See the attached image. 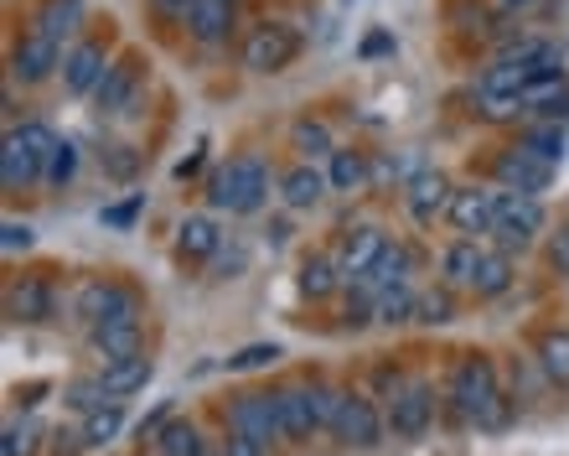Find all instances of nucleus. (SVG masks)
Wrapping results in <instances>:
<instances>
[{
    "label": "nucleus",
    "instance_id": "obj_31",
    "mask_svg": "<svg viewBox=\"0 0 569 456\" xmlns=\"http://www.w3.org/2000/svg\"><path fill=\"white\" fill-rule=\"evenodd\" d=\"M120 426H124V415H120V405H104V410H93V415H83V446H104V442H114L120 436Z\"/></svg>",
    "mask_w": 569,
    "mask_h": 456
},
{
    "label": "nucleus",
    "instance_id": "obj_5",
    "mask_svg": "<svg viewBox=\"0 0 569 456\" xmlns=\"http://www.w3.org/2000/svg\"><path fill=\"white\" fill-rule=\"evenodd\" d=\"M300 52V37L284 21H264V27L249 31V42H243V68L249 73H280L284 62Z\"/></svg>",
    "mask_w": 569,
    "mask_h": 456
},
{
    "label": "nucleus",
    "instance_id": "obj_48",
    "mask_svg": "<svg viewBox=\"0 0 569 456\" xmlns=\"http://www.w3.org/2000/svg\"><path fill=\"white\" fill-rule=\"evenodd\" d=\"M502 11H528V6H539V0H497Z\"/></svg>",
    "mask_w": 569,
    "mask_h": 456
},
{
    "label": "nucleus",
    "instance_id": "obj_38",
    "mask_svg": "<svg viewBox=\"0 0 569 456\" xmlns=\"http://www.w3.org/2000/svg\"><path fill=\"white\" fill-rule=\"evenodd\" d=\"M73 171H78V146L73 140H58V151H52V161H47V182L52 187L73 182Z\"/></svg>",
    "mask_w": 569,
    "mask_h": 456
},
{
    "label": "nucleus",
    "instance_id": "obj_29",
    "mask_svg": "<svg viewBox=\"0 0 569 456\" xmlns=\"http://www.w3.org/2000/svg\"><path fill=\"white\" fill-rule=\"evenodd\" d=\"M156 446H161V456H202V436L192 420H166L156 430Z\"/></svg>",
    "mask_w": 569,
    "mask_h": 456
},
{
    "label": "nucleus",
    "instance_id": "obj_24",
    "mask_svg": "<svg viewBox=\"0 0 569 456\" xmlns=\"http://www.w3.org/2000/svg\"><path fill=\"white\" fill-rule=\"evenodd\" d=\"M481 259H487V249H481L477 239H456V244L446 249V259H440V270H446V286H477Z\"/></svg>",
    "mask_w": 569,
    "mask_h": 456
},
{
    "label": "nucleus",
    "instance_id": "obj_13",
    "mask_svg": "<svg viewBox=\"0 0 569 456\" xmlns=\"http://www.w3.org/2000/svg\"><path fill=\"white\" fill-rule=\"evenodd\" d=\"M383 249H389V239H383V228H352V234H347L342 239V249H337V265H342V275L347 280H362V275L373 270L378 265V255H383Z\"/></svg>",
    "mask_w": 569,
    "mask_h": 456
},
{
    "label": "nucleus",
    "instance_id": "obj_42",
    "mask_svg": "<svg viewBox=\"0 0 569 456\" xmlns=\"http://www.w3.org/2000/svg\"><path fill=\"white\" fill-rule=\"evenodd\" d=\"M140 202H146V198L136 192L130 202H114V208H104V224L109 228H130V224H136V214H140Z\"/></svg>",
    "mask_w": 569,
    "mask_h": 456
},
{
    "label": "nucleus",
    "instance_id": "obj_47",
    "mask_svg": "<svg viewBox=\"0 0 569 456\" xmlns=\"http://www.w3.org/2000/svg\"><path fill=\"white\" fill-rule=\"evenodd\" d=\"M389 31H373V37H368V42H362V52H368V58H378V52H389Z\"/></svg>",
    "mask_w": 569,
    "mask_h": 456
},
{
    "label": "nucleus",
    "instance_id": "obj_15",
    "mask_svg": "<svg viewBox=\"0 0 569 456\" xmlns=\"http://www.w3.org/2000/svg\"><path fill=\"white\" fill-rule=\"evenodd\" d=\"M58 58H62V47L52 42V37L27 31V37H21V47L11 52V73L21 78V83H42V78L58 68Z\"/></svg>",
    "mask_w": 569,
    "mask_h": 456
},
{
    "label": "nucleus",
    "instance_id": "obj_14",
    "mask_svg": "<svg viewBox=\"0 0 569 456\" xmlns=\"http://www.w3.org/2000/svg\"><path fill=\"white\" fill-rule=\"evenodd\" d=\"M109 73V58L99 42H78L68 58H62V83L73 93H99V83H104Z\"/></svg>",
    "mask_w": 569,
    "mask_h": 456
},
{
    "label": "nucleus",
    "instance_id": "obj_6",
    "mask_svg": "<svg viewBox=\"0 0 569 456\" xmlns=\"http://www.w3.org/2000/svg\"><path fill=\"white\" fill-rule=\"evenodd\" d=\"M228 426H233V436H243V442H280L284 436V420H280V399L274 395H239L233 399V410H228Z\"/></svg>",
    "mask_w": 569,
    "mask_h": 456
},
{
    "label": "nucleus",
    "instance_id": "obj_45",
    "mask_svg": "<svg viewBox=\"0 0 569 456\" xmlns=\"http://www.w3.org/2000/svg\"><path fill=\"white\" fill-rule=\"evenodd\" d=\"M150 6H156V11H161V16H181V21H187V16H192V6H197V0H150Z\"/></svg>",
    "mask_w": 569,
    "mask_h": 456
},
{
    "label": "nucleus",
    "instance_id": "obj_2",
    "mask_svg": "<svg viewBox=\"0 0 569 456\" xmlns=\"http://www.w3.org/2000/svg\"><path fill=\"white\" fill-rule=\"evenodd\" d=\"M264 192H270V171H264V161H254V156L228 161L208 182L212 208H223V214H254L259 202H264Z\"/></svg>",
    "mask_w": 569,
    "mask_h": 456
},
{
    "label": "nucleus",
    "instance_id": "obj_34",
    "mask_svg": "<svg viewBox=\"0 0 569 456\" xmlns=\"http://www.w3.org/2000/svg\"><path fill=\"white\" fill-rule=\"evenodd\" d=\"M539 364L555 384H569V333H549L539 343Z\"/></svg>",
    "mask_w": 569,
    "mask_h": 456
},
{
    "label": "nucleus",
    "instance_id": "obj_17",
    "mask_svg": "<svg viewBox=\"0 0 569 456\" xmlns=\"http://www.w3.org/2000/svg\"><path fill=\"white\" fill-rule=\"evenodd\" d=\"M450 182L440 177V171H420L415 182H409L405 202H409V214H415V224H435L440 214H450Z\"/></svg>",
    "mask_w": 569,
    "mask_h": 456
},
{
    "label": "nucleus",
    "instance_id": "obj_25",
    "mask_svg": "<svg viewBox=\"0 0 569 456\" xmlns=\"http://www.w3.org/2000/svg\"><path fill=\"white\" fill-rule=\"evenodd\" d=\"M321 192H327V177H321L311 161L296 171H284V182H280L284 208H311V202H321Z\"/></svg>",
    "mask_w": 569,
    "mask_h": 456
},
{
    "label": "nucleus",
    "instance_id": "obj_1",
    "mask_svg": "<svg viewBox=\"0 0 569 456\" xmlns=\"http://www.w3.org/2000/svg\"><path fill=\"white\" fill-rule=\"evenodd\" d=\"M450 405H456L461 420H471V426H481V430H492L508 420V399L497 389L492 358H466V364H456V374H450Z\"/></svg>",
    "mask_w": 569,
    "mask_h": 456
},
{
    "label": "nucleus",
    "instance_id": "obj_19",
    "mask_svg": "<svg viewBox=\"0 0 569 456\" xmlns=\"http://www.w3.org/2000/svg\"><path fill=\"white\" fill-rule=\"evenodd\" d=\"M89 337H93V353L104 358V368L140 353V321H104V327H89Z\"/></svg>",
    "mask_w": 569,
    "mask_h": 456
},
{
    "label": "nucleus",
    "instance_id": "obj_49",
    "mask_svg": "<svg viewBox=\"0 0 569 456\" xmlns=\"http://www.w3.org/2000/svg\"><path fill=\"white\" fill-rule=\"evenodd\" d=\"M202 456H208V452H202Z\"/></svg>",
    "mask_w": 569,
    "mask_h": 456
},
{
    "label": "nucleus",
    "instance_id": "obj_9",
    "mask_svg": "<svg viewBox=\"0 0 569 456\" xmlns=\"http://www.w3.org/2000/svg\"><path fill=\"white\" fill-rule=\"evenodd\" d=\"M549 177H555V167L539 161L533 151H523V146L497 156V182L508 187V192H518V198H539L543 187H549Z\"/></svg>",
    "mask_w": 569,
    "mask_h": 456
},
{
    "label": "nucleus",
    "instance_id": "obj_10",
    "mask_svg": "<svg viewBox=\"0 0 569 456\" xmlns=\"http://www.w3.org/2000/svg\"><path fill=\"white\" fill-rule=\"evenodd\" d=\"M497 202H502V192H492V187H461L456 198H450V224L461 228L466 239H477V234H492L497 228Z\"/></svg>",
    "mask_w": 569,
    "mask_h": 456
},
{
    "label": "nucleus",
    "instance_id": "obj_26",
    "mask_svg": "<svg viewBox=\"0 0 569 456\" xmlns=\"http://www.w3.org/2000/svg\"><path fill=\"white\" fill-rule=\"evenodd\" d=\"M0 177H6V187H27V182H37V177H42V161H37V156L27 151V146H21V140H16V130L11 136H6V151H0Z\"/></svg>",
    "mask_w": 569,
    "mask_h": 456
},
{
    "label": "nucleus",
    "instance_id": "obj_16",
    "mask_svg": "<svg viewBox=\"0 0 569 456\" xmlns=\"http://www.w3.org/2000/svg\"><path fill=\"white\" fill-rule=\"evenodd\" d=\"M136 93H140V62L136 58H124V62H114L104 73V83H99V109L104 115H130L136 109Z\"/></svg>",
    "mask_w": 569,
    "mask_h": 456
},
{
    "label": "nucleus",
    "instance_id": "obj_43",
    "mask_svg": "<svg viewBox=\"0 0 569 456\" xmlns=\"http://www.w3.org/2000/svg\"><path fill=\"white\" fill-rule=\"evenodd\" d=\"M0 244H6V255H16V249H31V228L16 224V218H6V228H0Z\"/></svg>",
    "mask_w": 569,
    "mask_h": 456
},
{
    "label": "nucleus",
    "instance_id": "obj_23",
    "mask_svg": "<svg viewBox=\"0 0 569 456\" xmlns=\"http://www.w3.org/2000/svg\"><path fill=\"white\" fill-rule=\"evenodd\" d=\"M78 21H83V6H78V0H42L37 16H31V31H37V37H52V42L62 47V37H68Z\"/></svg>",
    "mask_w": 569,
    "mask_h": 456
},
{
    "label": "nucleus",
    "instance_id": "obj_20",
    "mask_svg": "<svg viewBox=\"0 0 569 456\" xmlns=\"http://www.w3.org/2000/svg\"><path fill=\"white\" fill-rule=\"evenodd\" d=\"M6 311H11L16 321H47V317H52V286H47L42 275H27L21 286H11Z\"/></svg>",
    "mask_w": 569,
    "mask_h": 456
},
{
    "label": "nucleus",
    "instance_id": "obj_36",
    "mask_svg": "<svg viewBox=\"0 0 569 456\" xmlns=\"http://www.w3.org/2000/svg\"><path fill=\"white\" fill-rule=\"evenodd\" d=\"M296 151L311 161V156H337L331 151V136H327V125H316V120H300L296 125Z\"/></svg>",
    "mask_w": 569,
    "mask_h": 456
},
{
    "label": "nucleus",
    "instance_id": "obj_44",
    "mask_svg": "<svg viewBox=\"0 0 569 456\" xmlns=\"http://www.w3.org/2000/svg\"><path fill=\"white\" fill-rule=\"evenodd\" d=\"M549 265H555L559 275H569V228H559L555 239H549Z\"/></svg>",
    "mask_w": 569,
    "mask_h": 456
},
{
    "label": "nucleus",
    "instance_id": "obj_28",
    "mask_svg": "<svg viewBox=\"0 0 569 456\" xmlns=\"http://www.w3.org/2000/svg\"><path fill=\"white\" fill-rule=\"evenodd\" d=\"M342 280H347V275H342V265H337L331 255H316V259H306V265H300V290H306L311 301L331 296V290L342 286Z\"/></svg>",
    "mask_w": 569,
    "mask_h": 456
},
{
    "label": "nucleus",
    "instance_id": "obj_33",
    "mask_svg": "<svg viewBox=\"0 0 569 456\" xmlns=\"http://www.w3.org/2000/svg\"><path fill=\"white\" fill-rule=\"evenodd\" d=\"M512 286V259L508 255H487L481 259V270H477V296H502V290Z\"/></svg>",
    "mask_w": 569,
    "mask_h": 456
},
{
    "label": "nucleus",
    "instance_id": "obj_41",
    "mask_svg": "<svg viewBox=\"0 0 569 456\" xmlns=\"http://www.w3.org/2000/svg\"><path fill=\"white\" fill-rule=\"evenodd\" d=\"M274 358H280V348H274V343H254V348L233 353V358H228V368H239V374H249V368H264V364H274Z\"/></svg>",
    "mask_w": 569,
    "mask_h": 456
},
{
    "label": "nucleus",
    "instance_id": "obj_39",
    "mask_svg": "<svg viewBox=\"0 0 569 456\" xmlns=\"http://www.w3.org/2000/svg\"><path fill=\"white\" fill-rule=\"evenodd\" d=\"M450 311H456V301H450V286L440 290H425L420 306H415V321H450Z\"/></svg>",
    "mask_w": 569,
    "mask_h": 456
},
{
    "label": "nucleus",
    "instance_id": "obj_37",
    "mask_svg": "<svg viewBox=\"0 0 569 456\" xmlns=\"http://www.w3.org/2000/svg\"><path fill=\"white\" fill-rule=\"evenodd\" d=\"M16 140H21V146L42 161V177H47V161H52V151H58V136H52L47 125H21V130H16Z\"/></svg>",
    "mask_w": 569,
    "mask_h": 456
},
{
    "label": "nucleus",
    "instance_id": "obj_32",
    "mask_svg": "<svg viewBox=\"0 0 569 456\" xmlns=\"http://www.w3.org/2000/svg\"><path fill=\"white\" fill-rule=\"evenodd\" d=\"M523 151H533L539 161L559 167V161H565V130H559V125H533L523 136Z\"/></svg>",
    "mask_w": 569,
    "mask_h": 456
},
{
    "label": "nucleus",
    "instance_id": "obj_3",
    "mask_svg": "<svg viewBox=\"0 0 569 456\" xmlns=\"http://www.w3.org/2000/svg\"><path fill=\"white\" fill-rule=\"evenodd\" d=\"M73 311L89 321V327H104V321H140L136 290L109 286V280H83L73 296Z\"/></svg>",
    "mask_w": 569,
    "mask_h": 456
},
{
    "label": "nucleus",
    "instance_id": "obj_35",
    "mask_svg": "<svg viewBox=\"0 0 569 456\" xmlns=\"http://www.w3.org/2000/svg\"><path fill=\"white\" fill-rule=\"evenodd\" d=\"M362 177H368V167H362V156H358V151H337V156H331V177H327L331 187L352 192V187H358Z\"/></svg>",
    "mask_w": 569,
    "mask_h": 456
},
{
    "label": "nucleus",
    "instance_id": "obj_21",
    "mask_svg": "<svg viewBox=\"0 0 569 456\" xmlns=\"http://www.w3.org/2000/svg\"><path fill=\"white\" fill-rule=\"evenodd\" d=\"M228 27H233V0H197L187 16V31L197 42H223Z\"/></svg>",
    "mask_w": 569,
    "mask_h": 456
},
{
    "label": "nucleus",
    "instance_id": "obj_4",
    "mask_svg": "<svg viewBox=\"0 0 569 456\" xmlns=\"http://www.w3.org/2000/svg\"><path fill=\"white\" fill-rule=\"evenodd\" d=\"M528 99V73L523 68H512V62H497L492 73H481L477 83V109L487 120H512Z\"/></svg>",
    "mask_w": 569,
    "mask_h": 456
},
{
    "label": "nucleus",
    "instance_id": "obj_22",
    "mask_svg": "<svg viewBox=\"0 0 569 456\" xmlns=\"http://www.w3.org/2000/svg\"><path fill=\"white\" fill-rule=\"evenodd\" d=\"M146 379H150V358H146V353H136V358H120V364L99 368V384H104L109 399L136 395V389H146Z\"/></svg>",
    "mask_w": 569,
    "mask_h": 456
},
{
    "label": "nucleus",
    "instance_id": "obj_7",
    "mask_svg": "<svg viewBox=\"0 0 569 456\" xmlns=\"http://www.w3.org/2000/svg\"><path fill=\"white\" fill-rule=\"evenodd\" d=\"M435 420V389L420 379L409 384H393V405H389V430L399 436V442H415V436H425Z\"/></svg>",
    "mask_w": 569,
    "mask_h": 456
},
{
    "label": "nucleus",
    "instance_id": "obj_27",
    "mask_svg": "<svg viewBox=\"0 0 569 456\" xmlns=\"http://www.w3.org/2000/svg\"><path fill=\"white\" fill-rule=\"evenodd\" d=\"M218 244H223V234H218V224H212V218H187V224L177 228V249L187 259L218 255Z\"/></svg>",
    "mask_w": 569,
    "mask_h": 456
},
{
    "label": "nucleus",
    "instance_id": "obj_11",
    "mask_svg": "<svg viewBox=\"0 0 569 456\" xmlns=\"http://www.w3.org/2000/svg\"><path fill=\"white\" fill-rule=\"evenodd\" d=\"M331 436H337L342 446H358V452H368V446H378V436H383V415L373 410V399L347 395L342 410H337V426H331Z\"/></svg>",
    "mask_w": 569,
    "mask_h": 456
},
{
    "label": "nucleus",
    "instance_id": "obj_40",
    "mask_svg": "<svg viewBox=\"0 0 569 456\" xmlns=\"http://www.w3.org/2000/svg\"><path fill=\"white\" fill-rule=\"evenodd\" d=\"M31 436H37V420H11L6 436H0V456H27L31 452Z\"/></svg>",
    "mask_w": 569,
    "mask_h": 456
},
{
    "label": "nucleus",
    "instance_id": "obj_18",
    "mask_svg": "<svg viewBox=\"0 0 569 456\" xmlns=\"http://www.w3.org/2000/svg\"><path fill=\"white\" fill-rule=\"evenodd\" d=\"M409 275H415V255H409L405 244H389L383 255H378V265L368 275H362L358 286H362V296L373 301L378 290H389V286H409Z\"/></svg>",
    "mask_w": 569,
    "mask_h": 456
},
{
    "label": "nucleus",
    "instance_id": "obj_46",
    "mask_svg": "<svg viewBox=\"0 0 569 456\" xmlns=\"http://www.w3.org/2000/svg\"><path fill=\"white\" fill-rule=\"evenodd\" d=\"M223 456H264V446H254V442H243V436H233V442L223 446Z\"/></svg>",
    "mask_w": 569,
    "mask_h": 456
},
{
    "label": "nucleus",
    "instance_id": "obj_12",
    "mask_svg": "<svg viewBox=\"0 0 569 456\" xmlns=\"http://www.w3.org/2000/svg\"><path fill=\"white\" fill-rule=\"evenodd\" d=\"M280 399V420H284V436H311L321 430V384H290V389H274Z\"/></svg>",
    "mask_w": 569,
    "mask_h": 456
},
{
    "label": "nucleus",
    "instance_id": "obj_30",
    "mask_svg": "<svg viewBox=\"0 0 569 456\" xmlns=\"http://www.w3.org/2000/svg\"><path fill=\"white\" fill-rule=\"evenodd\" d=\"M415 306H420V290L415 286H389L373 296V317L378 321H405V317H415Z\"/></svg>",
    "mask_w": 569,
    "mask_h": 456
},
{
    "label": "nucleus",
    "instance_id": "obj_8",
    "mask_svg": "<svg viewBox=\"0 0 569 456\" xmlns=\"http://www.w3.org/2000/svg\"><path fill=\"white\" fill-rule=\"evenodd\" d=\"M539 228H543V202L539 198L502 192V202H497V228H492L497 244H502V255H508V249H528Z\"/></svg>",
    "mask_w": 569,
    "mask_h": 456
}]
</instances>
